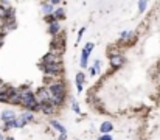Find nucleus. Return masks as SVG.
<instances>
[{"label": "nucleus", "instance_id": "obj_10", "mask_svg": "<svg viewBox=\"0 0 160 140\" xmlns=\"http://www.w3.org/2000/svg\"><path fill=\"white\" fill-rule=\"evenodd\" d=\"M59 30H61V25H59L58 20H55L53 23H50V33H51V34H58Z\"/></svg>", "mask_w": 160, "mask_h": 140}, {"label": "nucleus", "instance_id": "obj_21", "mask_svg": "<svg viewBox=\"0 0 160 140\" xmlns=\"http://www.w3.org/2000/svg\"><path fill=\"white\" fill-rule=\"evenodd\" d=\"M45 20H47L48 23H53V22H55L56 19H55V16H53V14H48V16L45 17Z\"/></svg>", "mask_w": 160, "mask_h": 140}, {"label": "nucleus", "instance_id": "obj_25", "mask_svg": "<svg viewBox=\"0 0 160 140\" xmlns=\"http://www.w3.org/2000/svg\"><path fill=\"white\" fill-rule=\"evenodd\" d=\"M84 30H86V28H83V30H79V36H78V40L83 37V34H84Z\"/></svg>", "mask_w": 160, "mask_h": 140}, {"label": "nucleus", "instance_id": "obj_1", "mask_svg": "<svg viewBox=\"0 0 160 140\" xmlns=\"http://www.w3.org/2000/svg\"><path fill=\"white\" fill-rule=\"evenodd\" d=\"M48 92H50V101L55 106H59V104L64 103L65 90H64V86L61 82H53L51 86L48 87Z\"/></svg>", "mask_w": 160, "mask_h": 140}, {"label": "nucleus", "instance_id": "obj_17", "mask_svg": "<svg viewBox=\"0 0 160 140\" xmlns=\"http://www.w3.org/2000/svg\"><path fill=\"white\" fill-rule=\"evenodd\" d=\"M146 5H148V0H140V2H138V11L143 12L146 9Z\"/></svg>", "mask_w": 160, "mask_h": 140}, {"label": "nucleus", "instance_id": "obj_6", "mask_svg": "<svg viewBox=\"0 0 160 140\" xmlns=\"http://www.w3.org/2000/svg\"><path fill=\"white\" fill-rule=\"evenodd\" d=\"M112 129H114V124H112L111 121H103L101 126H100V131H101L103 134H109Z\"/></svg>", "mask_w": 160, "mask_h": 140}, {"label": "nucleus", "instance_id": "obj_18", "mask_svg": "<svg viewBox=\"0 0 160 140\" xmlns=\"http://www.w3.org/2000/svg\"><path fill=\"white\" fill-rule=\"evenodd\" d=\"M72 109L76 112V114H79V112H81V109H79V104H78L75 100H72Z\"/></svg>", "mask_w": 160, "mask_h": 140}, {"label": "nucleus", "instance_id": "obj_22", "mask_svg": "<svg viewBox=\"0 0 160 140\" xmlns=\"http://www.w3.org/2000/svg\"><path fill=\"white\" fill-rule=\"evenodd\" d=\"M131 34H132L131 31H123L120 37H121V39H129V37H131Z\"/></svg>", "mask_w": 160, "mask_h": 140}, {"label": "nucleus", "instance_id": "obj_20", "mask_svg": "<svg viewBox=\"0 0 160 140\" xmlns=\"http://www.w3.org/2000/svg\"><path fill=\"white\" fill-rule=\"evenodd\" d=\"M93 67H95V72H97V73L101 72V62H100V61H95V65H93Z\"/></svg>", "mask_w": 160, "mask_h": 140}, {"label": "nucleus", "instance_id": "obj_3", "mask_svg": "<svg viewBox=\"0 0 160 140\" xmlns=\"http://www.w3.org/2000/svg\"><path fill=\"white\" fill-rule=\"evenodd\" d=\"M41 68L44 70L47 75H51V76H53V75H56V73H59L61 70H62V67H61L59 62H50V64H44V62H42Z\"/></svg>", "mask_w": 160, "mask_h": 140}, {"label": "nucleus", "instance_id": "obj_27", "mask_svg": "<svg viewBox=\"0 0 160 140\" xmlns=\"http://www.w3.org/2000/svg\"><path fill=\"white\" fill-rule=\"evenodd\" d=\"M2 87H3V81L0 79V90H2Z\"/></svg>", "mask_w": 160, "mask_h": 140}, {"label": "nucleus", "instance_id": "obj_14", "mask_svg": "<svg viewBox=\"0 0 160 140\" xmlns=\"http://www.w3.org/2000/svg\"><path fill=\"white\" fill-rule=\"evenodd\" d=\"M20 117L23 118V121H25V123H28V121H31V120H33V114H31V112H23V114H22Z\"/></svg>", "mask_w": 160, "mask_h": 140}, {"label": "nucleus", "instance_id": "obj_12", "mask_svg": "<svg viewBox=\"0 0 160 140\" xmlns=\"http://www.w3.org/2000/svg\"><path fill=\"white\" fill-rule=\"evenodd\" d=\"M89 56H90V53L83 50V53H81V67H87V58Z\"/></svg>", "mask_w": 160, "mask_h": 140}, {"label": "nucleus", "instance_id": "obj_7", "mask_svg": "<svg viewBox=\"0 0 160 140\" xmlns=\"http://www.w3.org/2000/svg\"><path fill=\"white\" fill-rule=\"evenodd\" d=\"M84 73H76V87H78V92H81L83 90V82H84Z\"/></svg>", "mask_w": 160, "mask_h": 140}, {"label": "nucleus", "instance_id": "obj_8", "mask_svg": "<svg viewBox=\"0 0 160 140\" xmlns=\"http://www.w3.org/2000/svg\"><path fill=\"white\" fill-rule=\"evenodd\" d=\"M42 110L47 115H51L55 112V106H53V103H42Z\"/></svg>", "mask_w": 160, "mask_h": 140}, {"label": "nucleus", "instance_id": "obj_23", "mask_svg": "<svg viewBox=\"0 0 160 140\" xmlns=\"http://www.w3.org/2000/svg\"><path fill=\"white\" fill-rule=\"evenodd\" d=\"M84 50H86V51H89V53H90V51L93 50V44H92V42H89V44H87V45L84 47Z\"/></svg>", "mask_w": 160, "mask_h": 140}, {"label": "nucleus", "instance_id": "obj_13", "mask_svg": "<svg viewBox=\"0 0 160 140\" xmlns=\"http://www.w3.org/2000/svg\"><path fill=\"white\" fill-rule=\"evenodd\" d=\"M53 16H55L56 20H61V19H64V16H65V11H64L62 8H59V9H56L55 12H53Z\"/></svg>", "mask_w": 160, "mask_h": 140}, {"label": "nucleus", "instance_id": "obj_24", "mask_svg": "<svg viewBox=\"0 0 160 140\" xmlns=\"http://www.w3.org/2000/svg\"><path fill=\"white\" fill-rule=\"evenodd\" d=\"M98 140H114V138H112L111 135H107V134H103V135H101Z\"/></svg>", "mask_w": 160, "mask_h": 140}, {"label": "nucleus", "instance_id": "obj_28", "mask_svg": "<svg viewBox=\"0 0 160 140\" xmlns=\"http://www.w3.org/2000/svg\"><path fill=\"white\" fill-rule=\"evenodd\" d=\"M2 40H3V37H2V36H0V45H2Z\"/></svg>", "mask_w": 160, "mask_h": 140}, {"label": "nucleus", "instance_id": "obj_4", "mask_svg": "<svg viewBox=\"0 0 160 140\" xmlns=\"http://www.w3.org/2000/svg\"><path fill=\"white\" fill-rule=\"evenodd\" d=\"M36 98L39 103H51L50 101V92H48V87H39L36 90Z\"/></svg>", "mask_w": 160, "mask_h": 140}, {"label": "nucleus", "instance_id": "obj_19", "mask_svg": "<svg viewBox=\"0 0 160 140\" xmlns=\"http://www.w3.org/2000/svg\"><path fill=\"white\" fill-rule=\"evenodd\" d=\"M6 17H8V11L3 6H0V19H6Z\"/></svg>", "mask_w": 160, "mask_h": 140}, {"label": "nucleus", "instance_id": "obj_2", "mask_svg": "<svg viewBox=\"0 0 160 140\" xmlns=\"http://www.w3.org/2000/svg\"><path fill=\"white\" fill-rule=\"evenodd\" d=\"M2 121L5 123V129H9V128H14V121H16V115L12 110H3L2 112Z\"/></svg>", "mask_w": 160, "mask_h": 140}, {"label": "nucleus", "instance_id": "obj_16", "mask_svg": "<svg viewBox=\"0 0 160 140\" xmlns=\"http://www.w3.org/2000/svg\"><path fill=\"white\" fill-rule=\"evenodd\" d=\"M42 9H44V12L48 16V14H51V12H53V5H51V3H45V5L42 6Z\"/></svg>", "mask_w": 160, "mask_h": 140}, {"label": "nucleus", "instance_id": "obj_15", "mask_svg": "<svg viewBox=\"0 0 160 140\" xmlns=\"http://www.w3.org/2000/svg\"><path fill=\"white\" fill-rule=\"evenodd\" d=\"M26 123L23 121L22 117H16V121H14V128H22V126H25Z\"/></svg>", "mask_w": 160, "mask_h": 140}, {"label": "nucleus", "instance_id": "obj_11", "mask_svg": "<svg viewBox=\"0 0 160 140\" xmlns=\"http://www.w3.org/2000/svg\"><path fill=\"white\" fill-rule=\"evenodd\" d=\"M9 103H20V92L14 90L9 95Z\"/></svg>", "mask_w": 160, "mask_h": 140}, {"label": "nucleus", "instance_id": "obj_5", "mask_svg": "<svg viewBox=\"0 0 160 140\" xmlns=\"http://www.w3.org/2000/svg\"><path fill=\"white\" fill-rule=\"evenodd\" d=\"M123 62H124V58H123L121 54L115 53V54L111 56V65H112V67L118 68V67H121V65H123Z\"/></svg>", "mask_w": 160, "mask_h": 140}, {"label": "nucleus", "instance_id": "obj_29", "mask_svg": "<svg viewBox=\"0 0 160 140\" xmlns=\"http://www.w3.org/2000/svg\"><path fill=\"white\" fill-rule=\"evenodd\" d=\"M5 140H14V138H11V137H9V138H5Z\"/></svg>", "mask_w": 160, "mask_h": 140}, {"label": "nucleus", "instance_id": "obj_9", "mask_svg": "<svg viewBox=\"0 0 160 140\" xmlns=\"http://www.w3.org/2000/svg\"><path fill=\"white\" fill-rule=\"evenodd\" d=\"M50 123H51V126H53V128H55L56 131H59L61 134H65V132H67V131H65V128H64V126H62V124H61L58 120H51Z\"/></svg>", "mask_w": 160, "mask_h": 140}, {"label": "nucleus", "instance_id": "obj_26", "mask_svg": "<svg viewBox=\"0 0 160 140\" xmlns=\"http://www.w3.org/2000/svg\"><path fill=\"white\" fill-rule=\"evenodd\" d=\"M50 2H51V5H56V3L61 2V0H50Z\"/></svg>", "mask_w": 160, "mask_h": 140}, {"label": "nucleus", "instance_id": "obj_30", "mask_svg": "<svg viewBox=\"0 0 160 140\" xmlns=\"http://www.w3.org/2000/svg\"><path fill=\"white\" fill-rule=\"evenodd\" d=\"M0 140H3V137H2V134H0Z\"/></svg>", "mask_w": 160, "mask_h": 140}]
</instances>
